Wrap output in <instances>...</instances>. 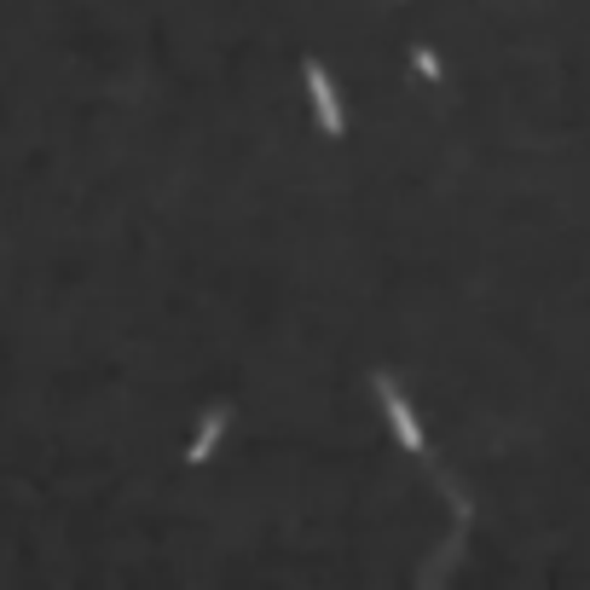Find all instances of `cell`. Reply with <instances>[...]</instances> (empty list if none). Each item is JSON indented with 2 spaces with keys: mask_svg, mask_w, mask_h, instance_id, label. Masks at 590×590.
<instances>
[{
  "mask_svg": "<svg viewBox=\"0 0 590 590\" xmlns=\"http://www.w3.org/2000/svg\"><path fill=\"white\" fill-rule=\"evenodd\" d=\"M376 400H382V412H389L400 446H405V452H423V423H417V412H412V400H405L389 376H376Z\"/></svg>",
  "mask_w": 590,
  "mask_h": 590,
  "instance_id": "1",
  "label": "cell"
},
{
  "mask_svg": "<svg viewBox=\"0 0 590 590\" xmlns=\"http://www.w3.org/2000/svg\"><path fill=\"white\" fill-rule=\"evenodd\" d=\"M307 99H313V116L330 139L342 134V105H337V87H330V70L319 59H307Z\"/></svg>",
  "mask_w": 590,
  "mask_h": 590,
  "instance_id": "2",
  "label": "cell"
},
{
  "mask_svg": "<svg viewBox=\"0 0 590 590\" xmlns=\"http://www.w3.org/2000/svg\"><path fill=\"white\" fill-rule=\"evenodd\" d=\"M220 428H226V405H215L209 417H203V428H197V441H192V464H209V452H215V441H220Z\"/></svg>",
  "mask_w": 590,
  "mask_h": 590,
  "instance_id": "3",
  "label": "cell"
},
{
  "mask_svg": "<svg viewBox=\"0 0 590 590\" xmlns=\"http://www.w3.org/2000/svg\"><path fill=\"white\" fill-rule=\"evenodd\" d=\"M417 70L428 75V82H441V59H434V53H428V46H417Z\"/></svg>",
  "mask_w": 590,
  "mask_h": 590,
  "instance_id": "4",
  "label": "cell"
}]
</instances>
